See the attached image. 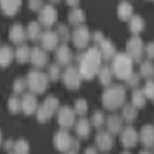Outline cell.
<instances>
[{"instance_id": "83f0119b", "label": "cell", "mask_w": 154, "mask_h": 154, "mask_svg": "<svg viewBox=\"0 0 154 154\" xmlns=\"http://www.w3.org/2000/svg\"><path fill=\"white\" fill-rule=\"evenodd\" d=\"M139 75H140V78H144L146 80L154 78V63L150 59H147L144 62H140Z\"/></svg>"}, {"instance_id": "8d00e7d4", "label": "cell", "mask_w": 154, "mask_h": 154, "mask_svg": "<svg viewBox=\"0 0 154 154\" xmlns=\"http://www.w3.org/2000/svg\"><path fill=\"white\" fill-rule=\"evenodd\" d=\"M27 88V82L26 79L23 78H17L14 83V86H12V90H14V94L15 95H22L25 93Z\"/></svg>"}, {"instance_id": "3957f363", "label": "cell", "mask_w": 154, "mask_h": 154, "mask_svg": "<svg viewBox=\"0 0 154 154\" xmlns=\"http://www.w3.org/2000/svg\"><path fill=\"white\" fill-rule=\"evenodd\" d=\"M111 70L113 76H116L120 80H126L133 72V60L126 52L116 53L112 58Z\"/></svg>"}, {"instance_id": "5b68a950", "label": "cell", "mask_w": 154, "mask_h": 154, "mask_svg": "<svg viewBox=\"0 0 154 154\" xmlns=\"http://www.w3.org/2000/svg\"><path fill=\"white\" fill-rule=\"evenodd\" d=\"M59 109V100L56 96H48L41 106H38L36 111V116L38 122L46 123Z\"/></svg>"}, {"instance_id": "7dc6e473", "label": "cell", "mask_w": 154, "mask_h": 154, "mask_svg": "<svg viewBox=\"0 0 154 154\" xmlns=\"http://www.w3.org/2000/svg\"><path fill=\"white\" fill-rule=\"evenodd\" d=\"M80 149V143H79V140H76V139H74V143H73V146H72V149H70V152L69 153H76Z\"/></svg>"}, {"instance_id": "db71d44e", "label": "cell", "mask_w": 154, "mask_h": 154, "mask_svg": "<svg viewBox=\"0 0 154 154\" xmlns=\"http://www.w3.org/2000/svg\"><path fill=\"white\" fill-rule=\"evenodd\" d=\"M153 100H154V99H153Z\"/></svg>"}, {"instance_id": "816d5d0a", "label": "cell", "mask_w": 154, "mask_h": 154, "mask_svg": "<svg viewBox=\"0 0 154 154\" xmlns=\"http://www.w3.org/2000/svg\"><path fill=\"white\" fill-rule=\"evenodd\" d=\"M51 2H59V0H51Z\"/></svg>"}, {"instance_id": "c3c4849f", "label": "cell", "mask_w": 154, "mask_h": 154, "mask_svg": "<svg viewBox=\"0 0 154 154\" xmlns=\"http://www.w3.org/2000/svg\"><path fill=\"white\" fill-rule=\"evenodd\" d=\"M79 2H80V0H67V4L69 6H72V8H76L79 5Z\"/></svg>"}, {"instance_id": "44dd1931", "label": "cell", "mask_w": 154, "mask_h": 154, "mask_svg": "<svg viewBox=\"0 0 154 154\" xmlns=\"http://www.w3.org/2000/svg\"><path fill=\"white\" fill-rule=\"evenodd\" d=\"M15 59V51L10 46H0V68H8Z\"/></svg>"}, {"instance_id": "5bb4252c", "label": "cell", "mask_w": 154, "mask_h": 154, "mask_svg": "<svg viewBox=\"0 0 154 154\" xmlns=\"http://www.w3.org/2000/svg\"><path fill=\"white\" fill-rule=\"evenodd\" d=\"M30 62H31L32 66L35 68H37V69L45 68L47 66V63H48L47 51H45L42 47H33V48H31Z\"/></svg>"}, {"instance_id": "6da1fadb", "label": "cell", "mask_w": 154, "mask_h": 154, "mask_svg": "<svg viewBox=\"0 0 154 154\" xmlns=\"http://www.w3.org/2000/svg\"><path fill=\"white\" fill-rule=\"evenodd\" d=\"M102 56L99 47H89L86 52L78 56L79 73L84 80H91L97 75L100 68L102 67Z\"/></svg>"}, {"instance_id": "277c9868", "label": "cell", "mask_w": 154, "mask_h": 154, "mask_svg": "<svg viewBox=\"0 0 154 154\" xmlns=\"http://www.w3.org/2000/svg\"><path fill=\"white\" fill-rule=\"evenodd\" d=\"M27 88L33 94H43L49 85V79L46 73L41 72L40 69H33L29 73L27 78Z\"/></svg>"}, {"instance_id": "cb8c5ba5", "label": "cell", "mask_w": 154, "mask_h": 154, "mask_svg": "<svg viewBox=\"0 0 154 154\" xmlns=\"http://www.w3.org/2000/svg\"><path fill=\"white\" fill-rule=\"evenodd\" d=\"M75 133L79 138L82 139H86L89 136H90L91 132V122L86 120V119H80L79 121H76L75 125Z\"/></svg>"}, {"instance_id": "b9f144b4", "label": "cell", "mask_w": 154, "mask_h": 154, "mask_svg": "<svg viewBox=\"0 0 154 154\" xmlns=\"http://www.w3.org/2000/svg\"><path fill=\"white\" fill-rule=\"evenodd\" d=\"M142 90L146 94L147 99L153 100L154 99V80L153 79H147V82H146Z\"/></svg>"}, {"instance_id": "f5cc1de1", "label": "cell", "mask_w": 154, "mask_h": 154, "mask_svg": "<svg viewBox=\"0 0 154 154\" xmlns=\"http://www.w3.org/2000/svg\"><path fill=\"white\" fill-rule=\"evenodd\" d=\"M153 149H154V146H153Z\"/></svg>"}, {"instance_id": "8fae6325", "label": "cell", "mask_w": 154, "mask_h": 154, "mask_svg": "<svg viewBox=\"0 0 154 154\" xmlns=\"http://www.w3.org/2000/svg\"><path fill=\"white\" fill-rule=\"evenodd\" d=\"M38 22H40L43 27H52L57 22L58 19V12L57 9L53 5H43L41 10L38 11Z\"/></svg>"}, {"instance_id": "4dcf8cb0", "label": "cell", "mask_w": 154, "mask_h": 154, "mask_svg": "<svg viewBox=\"0 0 154 154\" xmlns=\"http://www.w3.org/2000/svg\"><path fill=\"white\" fill-rule=\"evenodd\" d=\"M30 53H31V48L27 45H25V43L19 45L17 49L15 51V59L19 63L23 64L30 60Z\"/></svg>"}, {"instance_id": "8992f818", "label": "cell", "mask_w": 154, "mask_h": 154, "mask_svg": "<svg viewBox=\"0 0 154 154\" xmlns=\"http://www.w3.org/2000/svg\"><path fill=\"white\" fill-rule=\"evenodd\" d=\"M126 53L130 56L133 63H140L144 57V43L138 35H133L126 43Z\"/></svg>"}, {"instance_id": "9c48e42d", "label": "cell", "mask_w": 154, "mask_h": 154, "mask_svg": "<svg viewBox=\"0 0 154 154\" xmlns=\"http://www.w3.org/2000/svg\"><path fill=\"white\" fill-rule=\"evenodd\" d=\"M73 143H74V138L69 134L67 130H60L54 134L53 144L54 148L60 153H69Z\"/></svg>"}, {"instance_id": "7bdbcfd3", "label": "cell", "mask_w": 154, "mask_h": 154, "mask_svg": "<svg viewBox=\"0 0 154 154\" xmlns=\"http://www.w3.org/2000/svg\"><path fill=\"white\" fill-rule=\"evenodd\" d=\"M144 54H147L148 59H154V42H149L148 45H144Z\"/></svg>"}, {"instance_id": "ab89813d", "label": "cell", "mask_w": 154, "mask_h": 154, "mask_svg": "<svg viewBox=\"0 0 154 154\" xmlns=\"http://www.w3.org/2000/svg\"><path fill=\"white\" fill-rule=\"evenodd\" d=\"M88 102L85 99H79L75 101V105H74V111L76 115H79V116H84V115L88 112Z\"/></svg>"}, {"instance_id": "ffe728a7", "label": "cell", "mask_w": 154, "mask_h": 154, "mask_svg": "<svg viewBox=\"0 0 154 154\" xmlns=\"http://www.w3.org/2000/svg\"><path fill=\"white\" fill-rule=\"evenodd\" d=\"M105 123H106V127H107V131L111 134L116 136V134H120V132L122 131L125 121H123L122 116L113 113V115H110V116L106 119Z\"/></svg>"}, {"instance_id": "4316f807", "label": "cell", "mask_w": 154, "mask_h": 154, "mask_svg": "<svg viewBox=\"0 0 154 154\" xmlns=\"http://www.w3.org/2000/svg\"><path fill=\"white\" fill-rule=\"evenodd\" d=\"M86 20V16H85V12L84 10L79 9V8H73V10L69 12L68 15V21L70 25L73 26H79V25H83Z\"/></svg>"}, {"instance_id": "7402d4cb", "label": "cell", "mask_w": 154, "mask_h": 154, "mask_svg": "<svg viewBox=\"0 0 154 154\" xmlns=\"http://www.w3.org/2000/svg\"><path fill=\"white\" fill-rule=\"evenodd\" d=\"M99 49H100V53L102 56V59L104 60H110L115 57L116 54V46H115L110 40H102L99 43Z\"/></svg>"}, {"instance_id": "74e56055", "label": "cell", "mask_w": 154, "mask_h": 154, "mask_svg": "<svg viewBox=\"0 0 154 154\" xmlns=\"http://www.w3.org/2000/svg\"><path fill=\"white\" fill-rule=\"evenodd\" d=\"M8 109L11 113H17L21 111V100L17 96H12L8 100Z\"/></svg>"}, {"instance_id": "4fadbf2b", "label": "cell", "mask_w": 154, "mask_h": 154, "mask_svg": "<svg viewBox=\"0 0 154 154\" xmlns=\"http://www.w3.org/2000/svg\"><path fill=\"white\" fill-rule=\"evenodd\" d=\"M40 42H41V47L45 51L51 52V51H56V48L59 46L60 41H59V37L56 31L47 30V31L42 32V35L40 37Z\"/></svg>"}, {"instance_id": "d590c367", "label": "cell", "mask_w": 154, "mask_h": 154, "mask_svg": "<svg viewBox=\"0 0 154 154\" xmlns=\"http://www.w3.org/2000/svg\"><path fill=\"white\" fill-rule=\"evenodd\" d=\"M105 121H106V117L102 111H95L91 116V125L95 127V128H101L102 126L105 125Z\"/></svg>"}, {"instance_id": "ee69618b", "label": "cell", "mask_w": 154, "mask_h": 154, "mask_svg": "<svg viewBox=\"0 0 154 154\" xmlns=\"http://www.w3.org/2000/svg\"><path fill=\"white\" fill-rule=\"evenodd\" d=\"M42 6H43L42 0H29V8L32 11H40Z\"/></svg>"}, {"instance_id": "ac0fdd59", "label": "cell", "mask_w": 154, "mask_h": 154, "mask_svg": "<svg viewBox=\"0 0 154 154\" xmlns=\"http://www.w3.org/2000/svg\"><path fill=\"white\" fill-rule=\"evenodd\" d=\"M9 38H10V41L12 43H15V45H22L26 42L27 40V33H26V30H25V27L22 26V25L20 23H16L14 25L10 31H9Z\"/></svg>"}, {"instance_id": "836d02e7", "label": "cell", "mask_w": 154, "mask_h": 154, "mask_svg": "<svg viewBox=\"0 0 154 154\" xmlns=\"http://www.w3.org/2000/svg\"><path fill=\"white\" fill-rule=\"evenodd\" d=\"M47 76L49 80L52 82H57L60 76H62V72H60V66L58 63H53V64H49L48 69H47Z\"/></svg>"}, {"instance_id": "f907efd6", "label": "cell", "mask_w": 154, "mask_h": 154, "mask_svg": "<svg viewBox=\"0 0 154 154\" xmlns=\"http://www.w3.org/2000/svg\"><path fill=\"white\" fill-rule=\"evenodd\" d=\"M3 144V136H2V131H0V147Z\"/></svg>"}, {"instance_id": "2e32d148", "label": "cell", "mask_w": 154, "mask_h": 154, "mask_svg": "<svg viewBox=\"0 0 154 154\" xmlns=\"http://www.w3.org/2000/svg\"><path fill=\"white\" fill-rule=\"evenodd\" d=\"M95 144L97 150L100 152H109L113 147V134H111L109 131H100L97 132L95 137Z\"/></svg>"}, {"instance_id": "f6af8a7d", "label": "cell", "mask_w": 154, "mask_h": 154, "mask_svg": "<svg viewBox=\"0 0 154 154\" xmlns=\"http://www.w3.org/2000/svg\"><path fill=\"white\" fill-rule=\"evenodd\" d=\"M102 40H105V37H104V33H102L101 31H96L95 33H94V36H93V41L95 42V43H100Z\"/></svg>"}, {"instance_id": "d6a6232c", "label": "cell", "mask_w": 154, "mask_h": 154, "mask_svg": "<svg viewBox=\"0 0 154 154\" xmlns=\"http://www.w3.org/2000/svg\"><path fill=\"white\" fill-rule=\"evenodd\" d=\"M97 76H99V80H100V83L102 85H104V86H109L112 83L113 74H112V70H111V68L109 66H102L100 68L99 73H97Z\"/></svg>"}, {"instance_id": "ba28073f", "label": "cell", "mask_w": 154, "mask_h": 154, "mask_svg": "<svg viewBox=\"0 0 154 154\" xmlns=\"http://www.w3.org/2000/svg\"><path fill=\"white\" fill-rule=\"evenodd\" d=\"M75 116L76 113L74 111V109L69 107V106H62L58 109V125L62 130H67L69 131L70 128L74 127L75 125Z\"/></svg>"}, {"instance_id": "603a6c76", "label": "cell", "mask_w": 154, "mask_h": 154, "mask_svg": "<svg viewBox=\"0 0 154 154\" xmlns=\"http://www.w3.org/2000/svg\"><path fill=\"white\" fill-rule=\"evenodd\" d=\"M21 8V0H0V9L8 16H14Z\"/></svg>"}, {"instance_id": "30bf717a", "label": "cell", "mask_w": 154, "mask_h": 154, "mask_svg": "<svg viewBox=\"0 0 154 154\" xmlns=\"http://www.w3.org/2000/svg\"><path fill=\"white\" fill-rule=\"evenodd\" d=\"M90 40H91L90 31H89V29L85 26V25H79V26H76V29L72 33V41L78 49L86 48Z\"/></svg>"}, {"instance_id": "f1b7e54d", "label": "cell", "mask_w": 154, "mask_h": 154, "mask_svg": "<svg viewBox=\"0 0 154 154\" xmlns=\"http://www.w3.org/2000/svg\"><path fill=\"white\" fill-rule=\"evenodd\" d=\"M122 119L125 122H127L128 125H131L138 116V109L136 106H133L132 104H127L122 106Z\"/></svg>"}, {"instance_id": "d6986e66", "label": "cell", "mask_w": 154, "mask_h": 154, "mask_svg": "<svg viewBox=\"0 0 154 154\" xmlns=\"http://www.w3.org/2000/svg\"><path fill=\"white\" fill-rule=\"evenodd\" d=\"M139 142L144 148H153L154 146V125H146L139 132Z\"/></svg>"}, {"instance_id": "f546056e", "label": "cell", "mask_w": 154, "mask_h": 154, "mask_svg": "<svg viewBox=\"0 0 154 154\" xmlns=\"http://www.w3.org/2000/svg\"><path fill=\"white\" fill-rule=\"evenodd\" d=\"M42 25L40 22H30V25L26 29V33H27V38H30L31 41H37L40 40V37L42 35Z\"/></svg>"}, {"instance_id": "bcb514c9", "label": "cell", "mask_w": 154, "mask_h": 154, "mask_svg": "<svg viewBox=\"0 0 154 154\" xmlns=\"http://www.w3.org/2000/svg\"><path fill=\"white\" fill-rule=\"evenodd\" d=\"M14 144H15L14 140H6V143H5V150L14 153Z\"/></svg>"}, {"instance_id": "9a60e30c", "label": "cell", "mask_w": 154, "mask_h": 154, "mask_svg": "<svg viewBox=\"0 0 154 154\" xmlns=\"http://www.w3.org/2000/svg\"><path fill=\"white\" fill-rule=\"evenodd\" d=\"M38 109V101L36 97V94L33 93H23L21 99V111L29 116V115L36 113Z\"/></svg>"}, {"instance_id": "f35d334b", "label": "cell", "mask_w": 154, "mask_h": 154, "mask_svg": "<svg viewBox=\"0 0 154 154\" xmlns=\"http://www.w3.org/2000/svg\"><path fill=\"white\" fill-rule=\"evenodd\" d=\"M30 152V144L27 140L25 139H19L14 144V153H20V154H26Z\"/></svg>"}, {"instance_id": "1f68e13d", "label": "cell", "mask_w": 154, "mask_h": 154, "mask_svg": "<svg viewBox=\"0 0 154 154\" xmlns=\"http://www.w3.org/2000/svg\"><path fill=\"white\" fill-rule=\"evenodd\" d=\"M146 101H147V96L146 94L143 93L142 89H133V93H132V102L131 104L133 106H136L138 110L139 109H142L146 106Z\"/></svg>"}, {"instance_id": "7a4b0ae2", "label": "cell", "mask_w": 154, "mask_h": 154, "mask_svg": "<svg viewBox=\"0 0 154 154\" xmlns=\"http://www.w3.org/2000/svg\"><path fill=\"white\" fill-rule=\"evenodd\" d=\"M102 106L106 110L115 111L122 107L126 102V89L125 86L116 84V85H109L106 86V90L102 93L101 96Z\"/></svg>"}, {"instance_id": "681fc988", "label": "cell", "mask_w": 154, "mask_h": 154, "mask_svg": "<svg viewBox=\"0 0 154 154\" xmlns=\"http://www.w3.org/2000/svg\"><path fill=\"white\" fill-rule=\"evenodd\" d=\"M96 152H99L96 147H95V148H94V147H90V148H86V149H85V153H91V154H93V153H96Z\"/></svg>"}, {"instance_id": "52a82bcc", "label": "cell", "mask_w": 154, "mask_h": 154, "mask_svg": "<svg viewBox=\"0 0 154 154\" xmlns=\"http://www.w3.org/2000/svg\"><path fill=\"white\" fill-rule=\"evenodd\" d=\"M62 80L67 89H69V90H76V89L80 88L83 78L78 68L74 66H68L67 69L64 70V73H62Z\"/></svg>"}, {"instance_id": "d4e9b609", "label": "cell", "mask_w": 154, "mask_h": 154, "mask_svg": "<svg viewBox=\"0 0 154 154\" xmlns=\"http://www.w3.org/2000/svg\"><path fill=\"white\" fill-rule=\"evenodd\" d=\"M133 15V6L131 5V3L126 2V0H123V2H121L117 6V16L120 20L122 21H128Z\"/></svg>"}, {"instance_id": "e575fe53", "label": "cell", "mask_w": 154, "mask_h": 154, "mask_svg": "<svg viewBox=\"0 0 154 154\" xmlns=\"http://www.w3.org/2000/svg\"><path fill=\"white\" fill-rule=\"evenodd\" d=\"M57 35L59 37V41L62 43H67L70 38H72V33L69 32V29L67 25H64V23H59L58 25V27H57Z\"/></svg>"}, {"instance_id": "e0dca14e", "label": "cell", "mask_w": 154, "mask_h": 154, "mask_svg": "<svg viewBox=\"0 0 154 154\" xmlns=\"http://www.w3.org/2000/svg\"><path fill=\"white\" fill-rule=\"evenodd\" d=\"M56 58H57V63L60 67L70 66L73 60V52L67 43H60L56 48Z\"/></svg>"}, {"instance_id": "484cf974", "label": "cell", "mask_w": 154, "mask_h": 154, "mask_svg": "<svg viewBox=\"0 0 154 154\" xmlns=\"http://www.w3.org/2000/svg\"><path fill=\"white\" fill-rule=\"evenodd\" d=\"M128 23H130L128 27H130V31L132 35H139L144 30V26H146L143 17L139 15H132V17L128 20Z\"/></svg>"}, {"instance_id": "7c38bea8", "label": "cell", "mask_w": 154, "mask_h": 154, "mask_svg": "<svg viewBox=\"0 0 154 154\" xmlns=\"http://www.w3.org/2000/svg\"><path fill=\"white\" fill-rule=\"evenodd\" d=\"M120 137H121V144L126 149L134 148L139 140V136H138L137 130L131 125H128L127 127L122 128V131L120 132Z\"/></svg>"}, {"instance_id": "60d3db41", "label": "cell", "mask_w": 154, "mask_h": 154, "mask_svg": "<svg viewBox=\"0 0 154 154\" xmlns=\"http://www.w3.org/2000/svg\"><path fill=\"white\" fill-rule=\"evenodd\" d=\"M125 82L127 83V86H128V88L137 89V88H139V85H140V75H139L138 73L132 72L131 75L128 76V78H127Z\"/></svg>"}]
</instances>
